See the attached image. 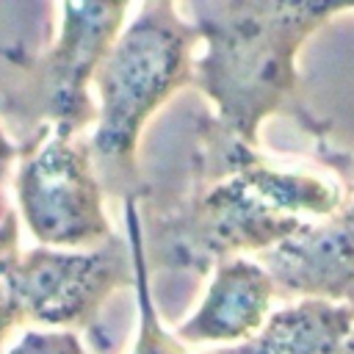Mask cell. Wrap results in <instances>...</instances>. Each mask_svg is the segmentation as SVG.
<instances>
[{
    "instance_id": "cell-1",
    "label": "cell",
    "mask_w": 354,
    "mask_h": 354,
    "mask_svg": "<svg viewBox=\"0 0 354 354\" xmlns=\"http://www.w3.org/2000/svg\"><path fill=\"white\" fill-rule=\"evenodd\" d=\"M196 160L191 194L152 218V252L163 268L205 274L238 252H268L307 224L299 213L335 216L346 205L337 183L268 169L213 119H202Z\"/></svg>"
},
{
    "instance_id": "cell-2",
    "label": "cell",
    "mask_w": 354,
    "mask_h": 354,
    "mask_svg": "<svg viewBox=\"0 0 354 354\" xmlns=\"http://www.w3.org/2000/svg\"><path fill=\"white\" fill-rule=\"evenodd\" d=\"M343 3H188L183 11L194 14L199 39L207 53L196 61L194 86H199L216 105L213 122L257 149V127L271 113H290L307 133L315 136L326 163L340 174L348 171L351 158L324 144L321 124L310 116L299 94L296 53L301 41L340 11Z\"/></svg>"
},
{
    "instance_id": "cell-3",
    "label": "cell",
    "mask_w": 354,
    "mask_h": 354,
    "mask_svg": "<svg viewBox=\"0 0 354 354\" xmlns=\"http://www.w3.org/2000/svg\"><path fill=\"white\" fill-rule=\"evenodd\" d=\"M199 30L169 0L141 6L97 69L100 124L91 136V155L108 194L133 199L144 194L138 174V136L147 119L169 94L194 86L196 61L191 50Z\"/></svg>"
},
{
    "instance_id": "cell-4",
    "label": "cell",
    "mask_w": 354,
    "mask_h": 354,
    "mask_svg": "<svg viewBox=\"0 0 354 354\" xmlns=\"http://www.w3.org/2000/svg\"><path fill=\"white\" fill-rule=\"evenodd\" d=\"M61 14V36L53 47L41 53L3 50L6 138L19 133L28 141L41 127L77 136L91 119H100L86 88L116 44L127 3H64Z\"/></svg>"
},
{
    "instance_id": "cell-5",
    "label": "cell",
    "mask_w": 354,
    "mask_h": 354,
    "mask_svg": "<svg viewBox=\"0 0 354 354\" xmlns=\"http://www.w3.org/2000/svg\"><path fill=\"white\" fill-rule=\"evenodd\" d=\"M14 210L3 227V337L17 324L97 329L102 301L116 288L136 285L133 249L116 235L91 252L36 246L17 252Z\"/></svg>"
},
{
    "instance_id": "cell-6",
    "label": "cell",
    "mask_w": 354,
    "mask_h": 354,
    "mask_svg": "<svg viewBox=\"0 0 354 354\" xmlns=\"http://www.w3.org/2000/svg\"><path fill=\"white\" fill-rule=\"evenodd\" d=\"M17 205L30 235L44 246H102L113 238L102 213V183L91 141L41 127L19 144Z\"/></svg>"
},
{
    "instance_id": "cell-7",
    "label": "cell",
    "mask_w": 354,
    "mask_h": 354,
    "mask_svg": "<svg viewBox=\"0 0 354 354\" xmlns=\"http://www.w3.org/2000/svg\"><path fill=\"white\" fill-rule=\"evenodd\" d=\"M277 296L343 301L354 282V199L321 224L307 221L296 235L263 252Z\"/></svg>"
},
{
    "instance_id": "cell-8",
    "label": "cell",
    "mask_w": 354,
    "mask_h": 354,
    "mask_svg": "<svg viewBox=\"0 0 354 354\" xmlns=\"http://www.w3.org/2000/svg\"><path fill=\"white\" fill-rule=\"evenodd\" d=\"M274 299L277 285L266 266L243 257L221 260L205 301L174 335L185 343L249 340L271 318L268 310Z\"/></svg>"
},
{
    "instance_id": "cell-9",
    "label": "cell",
    "mask_w": 354,
    "mask_h": 354,
    "mask_svg": "<svg viewBox=\"0 0 354 354\" xmlns=\"http://www.w3.org/2000/svg\"><path fill=\"white\" fill-rule=\"evenodd\" d=\"M351 326L354 304L301 299L293 307L277 310L254 337L210 354H343L354 332Z\"/></svg>"
},
{
    "instance_id": "cell-10",
    "label": "cell",
    "mask_w": 354,
    "mask_h": 354,
    "mask_svg": "<svg viewBox=\"0 0 354 354\" xmlns=\"http://www.w3.org/2000/svg\"><path fill=\"white\" fill-rule=\"evenodd\" d=\"M138 196L124 199L127 207V227H130V249L136 260V293H138V340L133 354H188L180 343L177 335H169L160 326V318L155 313V304L149 299V268H147V252H144V230L138 221Z\"/></svg>"
},
{
    "instance_id": "cell-11",
    "label": "cell",
    "mask_w": 354,
    "mask_h": 354,
    "mask_svg": "<svg viewBox=\"0 0 354 354\" xmlns=\"http://www.w3.org/2000/svg\"><path fill=\"white\" fill-rule=\"evenodd\" d=\"M6 354H86L75 332H36L28 329Z\"/></svg>"
},
{
    "instance_id": "cell-12",
    "label": "cell",
    "mask_w": 354,
    "mask_h": 354,
    "mask_svg": "<svg viewBox=\"0 0 354 354\" xmlns=\"http://www.w3.org/2000/svg\"><path fill=\"white\" fill-rule=\"evenodd\" d=\"M343 301H348V304H354V282L348 285V290H346V296H343Z\"/></svg>"
},
{
    "instance_id": "cell-13",
    "label": "cell",
    "mask_w": 354,
    "mask_h": 354,
    "mask_svg": "<svg viewBox=\"0 0 354 354\" xmlns=\"http://www.w3.org/2000/svg\"><path fill=\"white\" fill-rule=\"evenodd\" d=\"M343 354H354V332L348 335V340H346V351Z\"/></svg>"
},
{
    "instance_id": "cell-14",
    "label": "cell",
    "mask_w": 354,
    "mask_h": 354,
    "mask_svg": "<svg viewBox=\"0 0 354 354\" xmlns=\"http://www.w3.org/2000/svg\"><path fill=\"white\" fill-rule=\"evenodd\" d=\"M351 199H354V188H351Z\"/></svg>"
}]
</instances>
